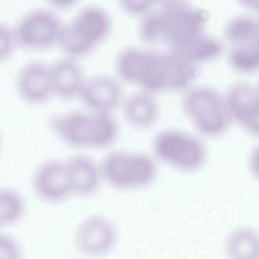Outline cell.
I'll list each match as a JSON object with an SVG mask.
<instances>
[{
	"instance_id": "1",
	"label": "cell",
	"mask_w": 259,
	"mask_h": 259,
	"mask_svg": "<svg viewBox=\"0 0 259 259\" xmlns=\"http://www.w3.org/2000/svg\"><path fill=\"white\" fill-rule=\"evenodd\" d=\"M206 16L191 6L176 9H159L143 16L140 35L152 45H165L172 50L204 32Z\"/></svg>"
},
{
	"instance_id": "2",
	"label": "cell",
	"mask_w": 259,
	"mask_h": 259,
	"mask_svg": "<svg viewBox=\"0 0 259 259\" xmlns=\"http://www.w3.org/2000/svg\"><path fill=\"white\" fill-rule=\"evenodd\" d=\"M111 18L98 5H87L64 22L58 47L65 57L79 61L93 53L109 35Z\"/></svg>"
},
{
	"instance_id": "3",
	"label": "cell",
	"mask_w": 259,
	"mask_h": 259,
	"mask_svg": "<svg viewBox=\"0 0 259 259\" xmlns=\"http://www.w3.org/2000/svg\"><path fill=\"white\" fill-rule=\"evenodd\" d=\"M103 182L117 191H139L151 186L158 177V162L142 152L111 151L99 163Z\"/></svg>"
},
{
	"instance_id": "4",
	"label": "cell",
	"mask_w": 259,
	"mask_h": 259,
	"mask_svg": "<svg viewBox=\"0 0 259 259\" xmlns=\"http://www.w3.org/2000/svg\"><path fill=\"white\" fill-rule=\"evenodd\" d=\"M153 157L174 170L194 173L200 170L207 159L204 143L196 136L180 130H164L153 141Z\"/></svg>"
},
{
	"instance_id": "5",
	"label": "cell",
	"mask_w": 259,
	"mask_h": 259,
	"mask_svg": "<svg viewBox=\"0 0 259 259\" xmlns=\"http://www.w3.org/2000/svg\"><path fill=\"white\" fill-rule=\"evenodd\" d=\"M182 105L186 116L200 136L220 137L232 122L225 96L213 88L190 87L185 92Z\"/></svg>"
},
{
	"instance_id": "6",
	"label": "cell",
	"mask_w": 259,
	"mask_h": 259,
	"mask_svg": "<svg viewBox=\"0 0 259 259\" xmlns=\"http://www.w3.org/2000/svg\"><path fill=\"white\" fill-rule=\"evenodd\" d=\"M63 24L52 8H34L25 12L13 25L18 48L42 52L58 47Z\"/></svg>"
},
{
	"instance_id": "7",
	"label": "cell",
	"mask_w": 259,
	"mask_h": 259,
	"mask_svg": "<svg viewBox=\"0 0 259 259\" xmlns=\"http://www.w3.org/2000/svg\"><path fill=\"white\" fill-rule=\"evenodd\" d=\"M74 244L78 251L88 258H103L117 246L119 232L116 224L107 215H87L74 231Z\"/></svg>"
},
{
	"instance_id": "8",
	"label": "cell",
	"mask_w": 259,
	"mask_h": 259,
	"mask_svg": "<svg viewBox=\"0 0 259 259\" xmlns=\"http://www.w3.org/2000/svg\"><path fill=\"white\" fill-rule=\"evenodd\" d=\"M32 187L36 196L48 203H60L73 196L66 160L50 159L35 169Z\"/></svg>"
},
{
	"instance_id": "9",
	"label": "cell",
	"mask_w": 259,
	"mask_h": 259,
	"mask_svg": "<svg viewBox=\"0 0 259 259\" xmlns=\"http://www.w3.org/2000/svg\"><path fill=\"white\" fill-rule=\"evenodd\" d=\"M233 122L259 137V89L247 83L233 85L224 95Z\"/></svg>"
},
{
	"instance_id": "10",
	"label": "cell",
	"mask_w": 259,
	"mask_h": 259,
	"mask_svg": "<svg viewBox=\"0 0 259 259\" xmlns=\"http://www.w3.org/2000/svg\"><path fill=\"white\" fill-rule=\"evenodd\" d=\"M78 100L88 111L112 114L121 105L122 89L116 79L107 75H95L86 78Z\"/></svg>"
},
{
	"instance_id": "11",
	"label": "cell",
	"mask_w": 259,
	"mask_h": 259,
	"mask_svg": "<svg viewBox=\"0 0 259 259\" xmlns=\"http://www.w3.org/2000/svg\"><path fill=\"white\" fill-rule=\"evenodd\" d=\"M15 90L30 105H41L53 98L49 64L38 60L25 63L15 76Z\"/></svg>"
},
{
	"instance_id": "12",
	"label": "cell",
	"mask_w": 259,
	"mask_h": 259,
	"mask_svg": "<svg viewBox=\"0 0 259 259\" xmlns=\"http://www.w3.org/2000/svg\"><path fill=\"white\" fill-rule=\"evenodd\" d=\"M50 127L57 139L74 149L89 148L91 136V113L86 109H75L56 114Z\"/></svg>"
},
{
	"instance_id": "13",
	"label": "cell",
	"mask_w": 259,
	"mask_h": 259,
	"mask_svg": "<svg viewBox=\"0 0 259 259\" xmlns=\"http://www.w3.org/2000/svg\"><path fill=\"white\" fill-rule=\"evenodd\" d=\"M53 98L61 100L78 99L86 76L79 61L63 57L49 64Z\"/></svg>"
},
{
	"instance_id": "14",
	"label": "cell",
	"mask_w": 259,
	"mask_h": 259,
	"mask_svg": "<svg viewBox=\"0 0 259 259\" xmlns=\"http://www.w3.org/2000/svg\"><path fill=\"white\" fill-rule=\"evenodd\" d=\"M73 196L94 195L103 183L100 164L86 155H75L66 160Z\"/></svg>"
},
{
	"instance_id": "15",
	"label": "cell",
	"mask_w": 259,
	"mask_h": 259,
	"mask_svg": "<svg viewBox=\"0 0 259 259\" xmlns=\"http://www.w3.org/2000/svg\"><path fill=\"white\" fill-rule=\"evenodd\" d=\"M134 84L154 95L168 91L166 52L143 50Z\"/></svg>"
},
{
	"instance_id": "16",
	"label": "cell",
	"mask_w": 259,
	"mask_h": 259,
	"mask_svg": "<svg viewBox=\"0 0 259 259\" xmlns=\"http://www.w3.org/2000/svg\"><path fill=\"white\" fill-rule=\"evenodd\" d=\"M124 120L133 127L145 130L158 120L160 107L154 94L139 91L123 98L120 105Z\"/></svg>"
},
{
	"instance_id": "17",
	"label": "cell",
	"mask_w": 259,
	"mask_h": 259,
	"mask_svg": "<svg viewBox=\"0 0 259 259\" xmlns=\"http://www.w3.org/2000/svg\"><path fill=\"white\" fill-rule=\"evenodd\" d=\"M226 259H259V229L249 225L233 228L223 244Z\"/></svg>"
},
{
	"instance_id": "18",
	"label": "cell",
	"mask_w": 259,
	"mask_h": 259,
	"mask_svg": "<svg viewBox=\"0 0 259 259\" xmlns=\"http://www.w3.org/2000/svg\"><path fill=\"white\" fill-rule=\"evenodd\" d=\"M169 51L177 53L191 64L197 66L215 60L222 53V45L215 37L203 32L180 47Z\"/></svg>"
},
{
	"instance_id": "19",
	"label": "cell",
	"mask_w": 259,
	"mask_h": 259,
	"mask_svg": "<svg viewBox=\"0 0 259 259\" xmlns=\"http://www.w3.org/2000/svg\"><path fill=\"white\" fill-rule=\"evenodd\" d=\"M168 70V91H186L197 75V66L191 64L173 51L166 52Z\"/></svg>"
},
{
	"instance_id": "20",
	"label": "cell",
	"mask_w": 259,
	"mask_h": 259,
	"mask_svg": "<svg viewBox=\"0 0 259 259\" xmlns=\"http://www.w3.org/2000/svg\"><path fill=\"white\" fill-rule=\"evenodd\" d=\"M225 35L232 48L253 45L259 37V19L246 15L237 16L228 22Z\"/></svg>"
},
{
	"instance_id": "21",
	"label": "cell",
	"mask_w": 259,
	"mask_h": 259,
	"mask_svg": "<svg viewBox=\"0 0 259 259\" xmlns=\"http://www.w3.org/2000/svg\"><path fill=\"white\" fill-rule=\"evenodd\" d=\"M25 211V201L15 189L0 188V227L18 223Z\"/></svg>"
},
{
	"instance_id": "22",
	"label": "cell",
	"mask_w": 259,
	"mask_h": 259,
	"mask_svg": "<svg viewBox=\"0 0 259 259\" xmlns=\"http://www.w3.org/2000/svg\"><path fill=\"white\" fill-rule=\"evenodd\" d=\"M229 62L239 73L250 74L259 70V57L254 45L233 47L229 54Z\"/></svg>"
},
{
	"instance_id": "23",
	"label": "cell",
	"mask_w": 259,
	"mask_h": 259,
	"mask_svg": "<svg viewBox=\"0 0 259 259\" xmlns=\"http://www.w3.org/2000/svg\"><path fill=\"white\" fill-rule=\"evenodd\" d=\"M18 49L13 26L0 21V63L8 61Z\"/></svg>"
},
{
	"instance_id": "24",
	"label": "cell",
	"mask_w": 259,
	"mask_h": 259,
	"mask_svg": "<svg viewBox=\"0 0 259 259\" xmlns=\"http://www.w3.org/2000/svg\"><path fill=\"white\" fill-rule=\"evenodd\" d=\"M0 259H22L19 243L10 235L0 233Z\"/></svg>"
},
{
	"instance_id": "25",
	"label": "cell",
	"mask_w": 259,
	"mask_h": 259,
	"mask_svg": "<svg viewBox=\"0 0 259 259\" xmlns=\"http://www.w3.org/2000/svg\"><path fill=\"white\" fill-rule=\"evenodd\" d=\"M118 3L127 14L143 17L152 11L156 0H118Z\"/></svg>"
},
{
	"instance_id": "26",
	"label": "cell",
	"mask_w": 259,
	"mask_h": 259,
	"mask_svg": "<svg viewBox=\"0 0 259 259\" xmlns=\"http://www.w3.org/2000/svg\"><path fill=\"white\" fill-rule=\"evenodd\" d=\"M248 165L251 174L259 182V145H257L250 153Z\"/></svg>"
},
{
	"instance_id": "27",
	"label": "cell",
	"mask_w": 259,
	"mask_h": 259,
	"mask_svg": "<svg viewBox=\"0 0 259 259\" xmlns=\"http://www.w3.org/2000/svg\"><path fill=\"white\" fill-rule=\"evenodd\" d=\"M190 0H156L161 9H176L189 5Z\"/></svg>"
},
{
	"instance_id": "28",
	"label": "cell",
	"mask_w": 259,
	"mask_h": 259,
	"mask_svg": "<svg viewBox=\"0 0 259 259\" xmlns=\"http://www.w3.org/2000/svg\"><path fill=\"white\" fill-rule=\"evenodd\" d=\"M47 2L50 4L52 9L61 11L73 8L79 2V0H47Z\"/></svg>"
},
{
	"instance_id": "29",
	"label": "cell",
	"mask_w": 259,
	"mask_h": 259,
	"mask_svg": "<svg viewBox=\"0 0 259 259\" xmlns=\"http://www.w3.org/2000/svg\"><path fill=\"white\" fill-rule=\"evenodd\" d=\"M239 2L246 8L259 13V0H239Z\"/></svg>"
},
{
	"instance_id": "30",
	"label": "cell",
	"mask_w": 259,
	"mask_h": 259,
	"mask_svg": "<svg viewBox=\"0 0 259 259\" xmlns=\"http://www.w3.org/2000/svg\"><path fill=\"white\" fill-rule=\"evenodd\" d=\"M253 45H254V47H255V49H256V52H257V54H258V57H259V37H258V39H257Z\"/></svg>"
},
{
	"instance_id": "31",
	"label": "cell",
	"mask_w": 259,
	"mask_h": 259,
	"mask_svg": "<svg viewBox=\"0 0 259 259\" xmlns=\"http://www.w3.org/2000/svg\"><path fill=\"white\" fill-rule=\"evenodd\" d=\"M257 88H258V89H259V84H258V86H257Z\"/></svg>"
},
{
	"instance_id": "32",
	"label": "cell",
	"mask_w": 259,
	"mask_h": 259,
	"mask_svg": "<svg viewBox=\"0 0 259 259\" xmlns=\"http://www.w3.org/2000/svg\"><path fill=\"white\" fill-rule=\"evenodd\" d=\"M0 143H1V140H0Z\"/></svg>"
}]
</instances>
